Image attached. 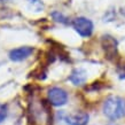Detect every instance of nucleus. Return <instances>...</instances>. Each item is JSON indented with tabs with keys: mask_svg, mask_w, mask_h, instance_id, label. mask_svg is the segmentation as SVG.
Listing matches in <instances>:
<instances>
[{
	"mask_svg": "<svg viewBox=\"0 0 125 125\" xmlns=\"http://www.w3.org/2000/svg\"><path fill=\"white\" fill-rule=\"evenodd\" d=\"M102 111L109 119L116 121L125 116V100L121 96H110L104 101Z\"/></svg>",
	"mask_w": 125,
	"mask_h": 125,
	"instance_id": "1",
	"label": "nucleus"
},
{
	"mask_svg": "<svg viewBox=\"0 0 125 125\" xmlns=\"http://www.w3.org/2000/svg\"><path fill=\"white\" fill-rule=\"evenodd\" d=\"M72 27L75 29L77 33L84 37V38H87L90 37L92 33H93V29H94V25H93V22H92L90 19L87 17H77L72 21Z\"/></svg>",
	"mask_w": 125,
	"mask_h": 125,
	"instance_id": "2",
	"label": "nucleus"
},
{
	"mask_svg": "<svg viewBox=\"0 0 125 125\" xmlns=\"http://www.w3.org/2000/svg\"><path fill=\"white\" fill-rule=\"evenodd\" d=\"M48 101L52 106L62 107L68 102V93L61 87H52L47 93Z\"/></svg>",
	"mask_w": 125,
	"mask_h": 125,
	"instance_id": "3",
	"label": "nucleus"
},
{
	"mask_svg": "<svg viewBox=\"0 0 125 125\" xmlns=\"http://www.w3.org/2000/svg\"><path fill=\"white\" fill-rule=\"evenodd\" d=\"M32 53H33L32 47H30V46H21V47L11 49L9 54H8V56H9V60L14 61V62H20V61L28 59Z\"/></svg>",
	"mask_w": 125,
	"mask_h": 125,
	"instance_id": "4",
	"label": "nucleus"
},
{
	"mask_svg": "<svg viewBox=\"0 0 125 125\" xmlns=\"http://www.w3.org/2000/svg\"><path fill=\"white\" fill-rule=\"evenodd\" d=\"M88 118H90V116L86 113H76V114L67 116L64 118V121L69 125H87Z\"/></svg>",
	"mask_w": 125,
	"mask_h": 125,
	"instance_id": "5",
	"label": "nucleus"
},
{
	"mask_svg": "<svg viewBox=\"0 0 125 125\" xmlns=\"http://www.w3.org/2000/svg\"><path fill=\"white\" fill-rule=\"evenodd\" d=\"M87 79V72L83 68H76L70 75V82L76 86L83 85Z\"/></svg>",
	"mask_w": 125,
	"mask_h": 125,
	"instance_id": "6",
	"label": "nucleus"
},
{
	"mask_svg": "<svg viewBox=\"0 0 125 125\" xmlns=\"http://www.w3.org/2000/svg\"><path fill=\"white\" fill-rule=\"evenodd\" d=\"M7 117V106L0 103V124L6 119Z\"/></svg>",
	"mask_w": 125,
	"mask_h": 125,
	"instance_id": "7",
	"label": "nucleus"
},
{
	"mask_svg": "<svg viewBox=\"0 0 125 125\" xmlns=\"http://www.w3.org/2000/svg\"><path fill=\"white\" fill-rule=\"evenodd\" d=\"M1 2H5V1H9V0H0Z\"/></svg>",
	"mask_w": 125,
	"mask_h": 125,
	"instance_id": "8",
	"label": "nucleus"
}]
</instances>
